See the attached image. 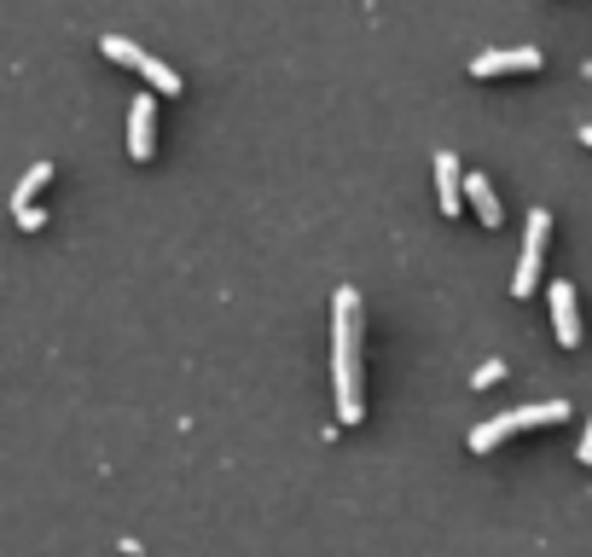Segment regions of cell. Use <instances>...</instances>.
Listing matches in <instances>:
<instances>
[{"instance_id": "obj_1", "label": "cell", "mask_w": 592, "mask_h": 557, "mask_svg": "<svg viewBox=\"0 0 592 557\" xmlns=\"http://www.w3.org/2000/svg\"><path fill=\"white\" fill-rule=\"evenodd\" d=\"M332 371H337V419L343 424H360V297L355 291H337L332 302Z\"/></svg>"}, {"instance_id": "obj_8", "label": "cell", "mask_w": 592, "mask_h": 557, "mask_svg": "<svg viewBox=\"0 0 592 557\" xmlns=\"http://www.w3.org/2000/svg\"><path fill=\"white\" fill-rule=\"evenodd\" d=\"M465 192H471V203H477L482 226H500V192H494V180L471 169V175H465Z\"/></svg>"}, {"instance_id": "obj_3", "label": "cell", "mask_w": 592, "mask_h": 557, "mask_svg": "<svg viewBox=\"0 0 592 557\" xmlns=\"http://www.w3.org/2000/svg\"><path fill=\"white\" fill-rule=\"evenodd\" d=\"M546 233H552V215L535 210L528 215V238H523V256H517V279H512V291L528 297L540 285V256H546Z\"/></svg>"}, {"instance_id": "obj_13", "label": "cell", "mask_w": 592, "mask_h": 557, "mask_svg": "<svg viewBox=\"0 0 592 557\" xmlns=\"http://www.w3.org/2000/svg\"><path fill=\"white\" fill-rule=\"evenodd\" d=\"M18 226H47V210H35V203H24V210H18Z\"/></svg>"}, {"instance_id": "obj_4", "label": "cell", "mask_w": 592, "mask_h": 557, "mask_svg": "<svg viewBox=\"0 0 592 557\" xmlns=\"http://www.w3.org/2000/svg\"><path fill=\"white\" fill-rule=\"evenodd\" d=\"M157 93H134V105H129V157L134 163H146L152 146H157Z\"/></svg>"}, {"instance_id": "obj_12", "label": "cell", "mask_w": 592, "mask_h": 557, "mask_svg": "<svg viewBox=\"0 0 592 557\" xmlns=\"http://www.w3.org/2000/svg\"><path fill=\"white\" fill-rule=\"evenodd\" d=\"M500 378H505V366H500V360H488V366L477 371V389H488V383H500Z\"/></svg>"}, {"instance_id": "obj_11", "label": "cell", "mask_w": 592, "mask_h": 557, "mask_svg": "<svg viewBox=\"0 0 592 557\" xmlns=\"http://www.w3.org/2000/svg\"><path fill=\"white\" fill-rule=\"evenodd\" d=\"M505 436H512V419H505V412H500V419H488V424H477V430H471V453H488V447H500Z\"/></svg>"}, {"instance_id": "obj_7", "label": "cell", "mask_w": 592, "mask_h": 557, "mask_svg": "<svg viewBox=\"0 0 592 557\" xmlns=\"http://www.w3.org/2000/svg\"><path fill=\"white\" fill-rule=\"evenodd\" d=\"M465 175H459V157L454 152H436V192H442V215H459L465 210Z\"/></svg>"}, {"instance_id": "obj_5", "label": "cell", "mask_w": 592, "mask_h": 557, "mask_svg": "<svg viewBox=\"0 0 592 557\" xmlns=\"http://www.w3.org/2000/svg\"><path fill=\"white\" fill-rule=\"evenodd\" d=\"M512 70H540V47H500L471 58V76H512Z\"/></svg>"}, {"instance_id": "obj_2", "label": "cell", "mask_w": 592, "mask_h": 557, "mask_svg": "<svg viewBox=\"0 0 592 557\" xmlns=\"http://www.w3.org/2000/svg\"><path fill=\"white\" fill-rule=\"evenodd\" d=\"M99 47H105V58H116V65H129V70H139L152 81L157 93H180V76L163 65V58H152V53H139L134 41H122V35H99Z\"/></svg>"}, {"instance_id": "obj_10", "label": "cell", "mask_w": 592, "mask_h": 557, "mask_svg": "<svg viewBox=\"0 0 592 557\" xmlns=\"http://www.w3.org/2000/svg\"><path fill=\"white\" fill-rule=\"evenodd\" d=\"M47 180H53V163H35V169H30L24 180L12 186V210H24V203H35V192H41Z\"/></svg>"}, {"instance_id": "obj_6", "label": "cell", "mask_w": 592, "mask_h": 557, "mask_svg": "<svg viewBox=\"0 0 592 557\" xmlns=\"http://www.w3.org/2000/svg\"><path fill=\"white\" fill-rule=\"evenodd\" d=\"M552 332L563 348H581V314H576V285L552 279Z\"/></svg>"}, {"instance_id": "obj_9", "label": "cell", "mask_w": 592, "mask_h": 557, "mask_svg": "<svg viewBox=\"0 0 592 557\" xmlns=\"http://www.w3.org/2000/svg\"><path fill=\"white\" fill-rule=\"evenodd\" d=\"M512 419V430H540V424H563L569 419V401H540V406H517L505 412Z\"/></svg>"}, {"instance_id": "obj_14", "label": "cell", "mask_w": 592, "mask_h": 557, "mask_svg": "<svg viewBox=\"0 0 592 557\" xmlns=\"http://www.w3.org/2000/svg\"><path fill=\"white\" fill-rule=\"evenodd\" d=\"M581 465H592V419H587V436H581Z\"/></svg>"}]
</instances>
